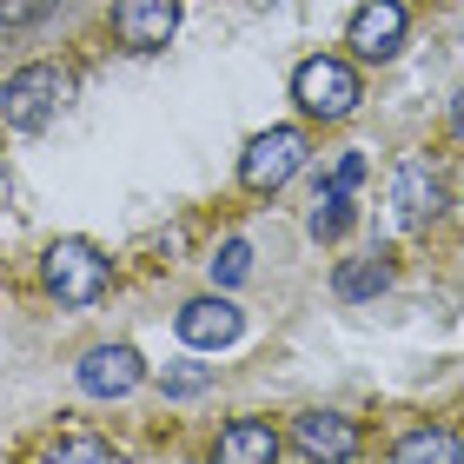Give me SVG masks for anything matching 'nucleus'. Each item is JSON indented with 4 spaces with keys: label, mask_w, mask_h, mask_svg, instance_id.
<instances>
[{
    "label": "nucleus",
    "mask_w": 464,
    "mask_h": 464,
    "mask_svg": "<svg viewBox=\"0 0 464 464\" xmlns=\"http://www.w3.org/2000/svg\"><path fill=\"white\" fill-rule=\"evenodd\" d=\"M7 199H14V179H7V160H0V213H7Z\"/></svg>",
    "instance_id": "20"
},
{
    "label": "nucleus",
    "mask_w": 464,
    "mask_h": 464,
    "mask_svg": "<svg viewBox=\"0 0 464 464\" xmlns=\"http://www.w3.org/2000/svg\"><path fill=\"white\" fill-rule=\"evenodd\" d=\"M365 179V160L358 153H339V166H332V186H358Z\"/></svg>",
    "instance_id": "19"
},
{
    "label": "nucleus",
    "mask_w": 464,
    "mask_h": 464,
    "mask_svg": "<svg viewBox=\"0 0 464 464\" xmlns=\"http://www.w3.org/2000/svg\"><path fill=\"white\" fill-rule=\"evenodd\" d=\"M451 126H458V140H464V93L451 100Z\"/></svg>",
    "instance_id": "21"
},
{
    "label": "nucleus",
    "mask_w": 464,
    "mask_h": 464,
    "mask_svg": "<svg viewBox=\"0 0 464 464\" xmlns=\"http://www.w3.org/2000/svg\"><path fill=\"white\" fill-rule=\"evenodd\" d=\"M60 0H0V27H40Z\"/></svg>",
    "instance_id": "16"
},
{
    "label": "nucleus",
    "mask_w": 464,
    "mask_h": 464,
    "mask_svg": "<svg viewBox=\"0 0 464 464\" xmlns=\"http://www.w3.org/2000/svg\"><path fill=\"white\" fill-rule=\"evenodd\" d=\"M305 166V133L299 126H266V133L246 140L239 153V179L252 186V193H279V186Z\"/></svg>",
    "instance_id": "3"
},
{
    "label": "nucleus",
    "mask_w": 464,
    "mask_h": 464,
    "mask_svg": "<svg viewBox=\"0 0 464 464\" xmlns=\"http://www.w3.org/2000/svg\"><path fill=\"white\" fill-rule=\"evenodd\" d=\"M299 451L305 458H352L358 451L352 418H339V411H305L299 418Z\"/></svg>",
    "instance_id": "10"
},
{
    "label": "nucleus",
    "mask_w": 464,
    "mask_h": 464,
    "mask_svg": "<svg viewBox=\"0 0 464 464\" xmlns=\"http://www.w3.org/2000/svg\"><path fill=\"white\" fill-rule=\"evenodd\" d=\"M392 285V259L385 252H365V259H345L339 272H332V292H339V299H378V292Z\"/></svg>",
    "instance_id": "11"
},
{
    "label": "nucleus",
    "mask_w": 464,
    "mask_h": 464,
    "mask_svg": "<svg viewBox=\"0 0 464 464\" xmlns=\"http://www.w3.org/2000/svg\"><path fill=\"white\" fill-rule=\"evenodd\" d=\"M292 100L312 113V120H345L358 107V73L345 67V60H305L299 73H292Z\"/></svg>",
    "instance_id": "4"
},
{
    "label": "nucleus",
    "mask_w": 464,
    "mask_h": 464,
    "mask_svg": "<svg viewBox=\"0 0 464 464\" xmlns=\"http://www.w3.org/2000/svg\"><path fill=\"white\" fill-rule=\"evenodd\" d=\"M246 332V312L226 299V292H213V299H193L179 312V339L193 345V352H226L232 339Z\"/></svg>",
    "instance_id": "8"
},
{
    "label": "nucleus",
    "mask_w": 464,
    "mask_h": 464,
    "mask_svg": "<svg viewBox=\"0 0 464 464\" xmlns=\"http://www.w3.org/2000/svg\"><path fill=\"white\" fill-rule=\"evenodd\" d=\"M67 100H73V73L53 67V60H34V67H20L7 87H0V120H7L14 133H40Z\"/></svg>",
    "instance_id": "1"
},
{
    "label": "nucleus",
    "mask_w": 464,
    "mask_h": 464,
    "mask_svg": "<svg viewBox=\"0 0 464 464\" xmlns=\"http://www.w3.org/2000/svg\"><path fill=\"white\" fill-rule=\"evenodd\" d=\"M246 272H252V246L246 239H226L219 259H213V285H239Z\"/></svg>",
    "instance_id": "15"
},
{
    "label": "nucleus",
    "mask_w": 464,
    "mask_h": 464,
    "mask_svg": "<svg viewBox=\"0 0 464 464\" xmlns=\"http://www.w3.org/2000/svg\"><path fill=\"white\" fill-rule=\"evenodd\" d=\"M140 378H146V358L133 345H93L80 358V392L87 398H126L140 392Z\"/></svg>",
    "instance_id": "6"
},
{
    "label": "nucleus",
    "mask_w": 464,
    "mask_h": 464,
    "mask_svg": "<svg viewBox=\"0 0 464 464\" xmlns=\"http://www.w3.org/2000/svg\"><path fill=\"white\" fill-rule=\"evenodd\" d=\"M40 279H47V292H53L60 305H93L100 292H107L113 266L100 259L93 239H53L47 259H40Z\"/></svg>",
    "instance_id": "2"
},
{
    "label": "nucleus",
    "mask_w": 464,
    "mask_h": 464,
    "mask_svg": "<svg viewBox=\"0 0 464 464\" xmlns=\"http://www.w3.org/2000/svg\"><path fill=\"white\" fill-rule=\"evenodd\" d=\"M392 213H398V226H431L438 213H445V186H438L431 160H398V173H392Z\"/></svg>",
    "instance_id": "7"
},
{
    "label": "nucleus",
    "mask_w": 464,
    "mask_h": 464,
    "mask_svg": "<svg viewBox=\"0 0 464 464\" xmlns=\"http://www.w3.org/2000/svg\"><path fill=\"white\" fill-rule=\"evenodd\" d=\"M160 385H166V398H193V392L213 385V372H206V365H179V372H166Z\"/></svg>",
    "instance_id": "17"
},
{
    "label": "nucleus",
    "mask_w": 464,
    "mask_h": 464,
    "mask_svg": "<svg viewBox=\"0 0 464 464\" xmlns=\"http://www.w3.org/2000/svg\"><path fill=\"white\" fill-rule=\"evenodd\" d=\"M279 458V438H272V425H252V418H239V425L219 431V464H272Z\"/></svg>",
    "instance_id": "12"
},
{
    "label": "nucleus",
    "mask_w": 464,
    "mask_h": 464,
    "mask_svg": "<svg viewBox=\"0 0 464 464\" xmlns=\"http://www.w3.org/2000/svg\"><path fill=\"white\" fill-rule=\"evenodd\" d=\"M53 458H113V445H100V438H60V445H53Z\"/></svg>",
    "instance_id": "18"
},
{
    "label": "nucleus",
    "mask_w": 464,
    "mask_h": 464,
    "mask_svg": "<svg viewBox=\"0 0 464 464\" xmlns=\"http://www.w3.org/2000/svg\"><path fill=\"white\" fill-rule=\"evenodd\" d=\"M179 27V0H113V34L133 53H160Z\"/></svg>",
    "instance_id": "5"
},
{
    "label": "nucleus",
    "mask_w": 464,
    "mask_h": 464,
    "mask_svg": "<svg viewBox=\"0 0 464 464\" xmlns=\"http://www.w3.org/2000/svg\"><path fill=\"white\" fill-rule=\"evenodd\" d=\"M398 458H405V464H458L464 438H451V431H411V438H398Z\"/></svg>",
    "instance_id": "14"
},
{
    "label": "nucleus",
    "mask_w": 464,
    "mask_h": 464,
    "mask_svg": "<svg viewBox=\"0 0 464 464\" xmlns=\"http://www.w3.org/2000/svg\"><path fill=\"white\" fill-rule=\"evenodd\" d=\"M305 226H312V239H339V232L352 226V186H332V179H325V186H319V206H312Z\"/></svg>",
    "instance_id": "13"
},
{
    "label": "nucleus",
    "mask_w": 464,
    "mask_h": 464,
    "mask_svg": "<svg viewBox=\"0 0 464 464\" xmlns=\"http://www.w3.org/2000/svg\"><path fill=\"white\" fill-rule=\"evenodd\" d=\"M345 40L365 60H392L398 47H405V0H365V7L352 14Z\"/></svg>",
    "instance_id": "9"
}]
</instances>
